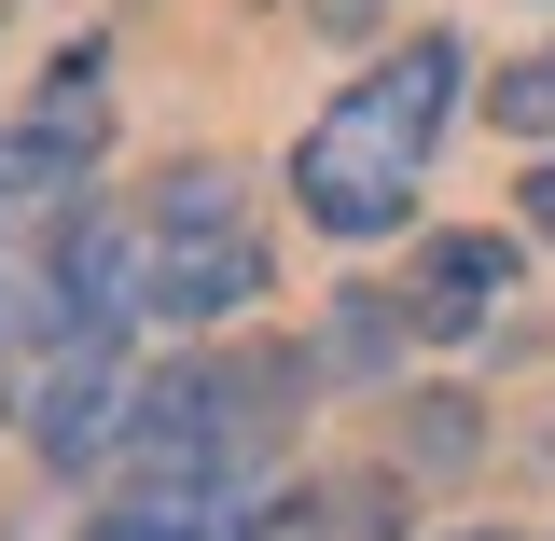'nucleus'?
<instances>
[{
    "mask_svg": "<svg viewBox=\"0 0 555 541\" xmlns=\"http://www.w3.org/2000/svg\"><path fill=\"white\" fill-rule=\"evenodd\" d=\"M459 98H473L459 28H403L375 69H347L334 98L306 112V139H292V208L320 236H389L416 208V181H430L444 126H459Z\"/></svg>",
    "mask_w": 555,
    "mask_h": 541,
    "instance_id": "nucleus-1",
    "label": "nucleus"
},
{
    "mask_svg": "<svg viewBox=\"0 0 555 541\" xmlns=\"http://www.w3.org/2000/svg\"><path fill=\"white\" fill-rule=\"evenodd\" d=\"M306 347H167L139 361L126 416H112V473L126 486H195V473H264L278 416L306 403Z\"/></svg>",
    "mask_w": 555,
    "mask_h": 541,
    "instance_id": "nucleus-2",
    "label": "nucleus"
},
{
    "mask_svg": "<svg viewBox=\"0 0 555 541\" xmlns=\"http://www.w3.org/2000/svg\"><path fill=\"white\" fill-rule=\"evenodd\" d=\"M139 222H153V334L167 347H222V320H250L278 292V236L236 208V167L222 153L167 167L139 195Z\"/></svg>",
    "mask_w": 555,
    "mask_h": 541,
    "instance_id": "nucleus-3",
    "label": "nucleus"
},
{
    "mask_svg": "<svg viewBox=\"0 0 555 541\" xmlns=\"http://www.w3.org/2000/svg\"><path fill=\"white\" fill-rule=\"evenodd\" d=\"M278 528H306L292 486H264V473H195V486H126L83 541H278Z\"/></svg>",
    "mask_w": 555,
    "mask_h": 541,
    "instance_id": "nucleus-4",
    "label": "nucleus"
},
{
    "mask_svg": "<svg viewBox=\"0 0 555 541\" xmlns=\"http://www.w3.org/2000/svg\"><path fill=\"white\" fill-rule=\"evenodd\" d=\"M98 139H112V112H98V98L0 126V236H42V222H69V208H83V167H98Z\"/></svg>",
    "mask_w": 555,
    "mask_h": 541,
    "instance_id": "nucleus-5",
    "label": "nucleus"
},
{
    "mask_svg": "<svg viewBox=\"0 0 555 541\" xmlns=\"http://www.w3.org/2000/svg\"><path fill=\"white\" fill-rule=\"evenodd\" d=\"M514 278H528V250H514V236H430V250H416L403 265V320H416V347H473L486 320H500V306H514Z\"/></svg>",
    "mask_w": 555,
    "mask_h": 541,
    "instance_id": "nucleus-6",
    "label": "nucleus"
},
{
    "mask_svg": "<svg viewBox=\"0 0 555 541\" xmlns=\"http://www.w3.org/2000/svg\"><path fill=\"white\" fill-rule=\"evenodd\" d=\"M403 347H416L403 292H334L320 334H306V375H320V389H375V375H403Z\"/></svg>",
    "mask_w": 555,
    "mask_h": 541,
    "instance_id": "nucleus-7",
    "label": "nucleus"
},
{
    "mask_svg": "<svg viewBox=\"0 0 555 541\" xmlns=\"http://www.w3.org/2000/svg\"><path fill=\"white\" fill-rule=\"evenodd\" d=\"M486 112H500L514 139H555V42H542V56H514V69H500V83H486Z\"/></svg>",
    "mask_w": 555,
    "mask_h": 541,
    "instance_id": "nucleus-8",
    "label": "nucleus"
},
{
    "mask_svg": "<svg viewBox=\"0 0 555 541\" xmlns=\"http://www.w3.org/2000/svg\"><path fill=\"white\" fill-rule=\"evenodd\" d=\"M403 430H416V445H403L416 473H459V459H473V403H416Z\"/></svg>",
    "mask_w": 555,
    "mask_h": 541,
    "instance_id": "nucleus-9",
    "label": "nucleus"
},
{
    "mask_svg": "<svg viewBox=\"0 0 555 541\" xmlns=\"http://www.w3.org/2000/svg\"><path fill=\"white\" fill-rule=\"evenodd\" d=\"M514 208H528V236H542V250H555V153H542V167H528V195H514Z\"/></svg>",
    "mask_w": 555,
    "mask_h": 541,
    "instance_id": "nucleus-10",
    "label": "nucleus"
},
{
    "mask_svg": "<svg viewBox=\"0 0 555 541\" xmlns=\"http://www.w3.org/2000/svg\"><path fill=\"white\" fill-rule=\"evenodd\" d=\"M320 14H334V28H375V0H320Z\"/></svg>",
    "mask_w": 555,
    "mask_h": 541,
    "instance_id": "nucleus-11",
    "label": "nucleus"
},
{
    "mask_svg": "<svg viewBox=\"0 0 555 541\" xmlns=\"http://www.w3.org/2000/svg\"><path fill=\"white\" fill-rule=\"evenodd\" d=\"M459 541H500V528H459Z\"/></svg>",
    "mask_w": 555,
    "mask_h": 541,
    "instance_id": "nucleus-12",
    "label": "nucleus"
}]
</instances>
